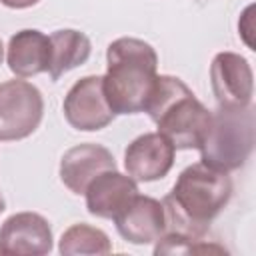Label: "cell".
Listing matches in <instances>:
<instances>
[{
    "label": "cell",
    "instance_id": "cell-12",
    "mask_svg": "<svg viewBox=\"0 0 256 256\" xmlns=\"http://www.w3.org/2000/svg\"><path fill=\"white\" fill-rule=\"evenodd\" d=\"M114 222L120 236L130 244H150L166 232L162 204L142 194H138L130 202V206L114 218Z\"/></svg>",
    "mask_w": 256,
    "mask_h": 256
},
{
    "label": "cell",
    "instance_id": "cell-18",
    "mask_svg": "<svg viewBox=\"0 0 256 256\" xmlns=\"http://www.w3.org/2000/svg\"><path fill=\"white\" fill-rule=\"evenodd\" d=\"M2 58H4V46H2V40H0V64H2Z\"/></svg>",
    "mask_w": 256,
    "mask_h": 256
},
{
    "label": "cell",
    "instance_id": "cell-3",
    "mask_svg": "<svg viewBox=\"0 0 256 256\" xmlns=\"http://www.w3.org/2000/svg\"><path fill=\"white\" fill-rule=\"evenodd\" d=\"M142 112H148L158 132L180 150L200 148L212 118V112L180 78L166 74L156 76Z\"/></svg>",
    "mask_w": 256,
    "mask_h": 256
},
{
    "label": "cell",
    "instance_id": "cell-4",
    "mask_svg": "<svg viewBox=\"0 0 256 256\" xmlns=\"http://www.w3.org/2000/svg\"><path fill=\"white\" fill-rule=\"evenodd\" d=\"M256 140V116L252 106H218L212 112L206 136L200 144L202 162L218 172H232L246 164Z\"/></svg>",
    "mask_w": 256,
    "mask_h": 256
},
{
    "label": "cell",
    "instance_id": "cell-11",
    "mask_svg": "<svg viewBox=\"0 0 256 256\" xmlns=\"http://www.w3.org/2000/svg\"><path fill=\"white\" fill-rule=\"evenodd\" d=\"M116 160L112 152L100 144H78L70 148L60 160V180L74 194H84L86 186L104 170H114Z\"/></svg>",
    "mask_w": 256,
    "mask_h": 256
},
{
    "label": "cell",
    "instance_id": "cell-15",
    "mask_svg": "<svg viewBox=\"0 0 256 256\" xmlns=\"http://www.w3.org/2000/svg\"><path fill=\"white\" fill-rule=\"evenodd\" d=\"M112 244L110 238L90 224H74L70 226L60 238V254L64 256H78V254H110Z\"/></svg>",
    "mask_w": 256,
    "mask_h": 256
},
{
    "label": "cell",
    "instance_id": "cell-14",
    "mask_svg": "<svg viewBox=\"0 0 256 256\" xmlns=\"http://www.w3.org/2000/svg\"><path fill=\"white\" fill-rule=\"evenodd\" d=\"M90 40L78 30H56L50 34V78L58 80L68 70L82 66L90 56Z\"/></svg>",
    "mask_w": 256,
    "mask_h": 256
},
{
    "label": "cell",
    "instance_id": "cell-16",
    "mask_svg": "<svg viewBox=\"0 0 256 256\" xmlns=\"http://www.w3.org/2000/svg\"><path fill=\"white\" fill-rule=\"evenodd\" d=\"M0 2L8 8H28V6H34L38 0H0Z\"/></svg>",
    "mask_w": 256,
    "mask_h": 256
},
{
    "label": "cell",
    "instance_id": "cell-8",
    "mask_svg": "<svg viewBox=\"0 0 256 256\" xmlns=\"http://www.w3.org/2000/svg\"><path fill=\"white\" fill-rule=\"evenodd\" d=\"M176 148L160 132H148L132 140L124 152V166L132 180L154 182L164 178L174 164Z\"/></svg>",
    "mask_w": 256,
    "mask_h": 256
},
{
    "label": "cell",
    "instance_id": "cell-2",
    "mask_svg": "<svg viewBox=\"0 0 256 256\" xmlns=\"http://www.w3.org/2000/svg\"><path fill=\"white\" fill-rule=\"evenodd\" d=\"M158 56L140 38H118L106 50V76L102 90L114 114H138L144 110L156 80Z\"/></svg>",
    "mask_w": 256,
    "mask_h": 256
},
{
    "label": "cell",
    "instance_id": "cell-7",
    "mask_svg": "<svg viewBox=\"0 0 256 256\" xmlns=\"http://www.w3.org/2000/svg\"><path fill=\"white\" fill-rule=\"evenodd\" d=\"M212 92L218 106L244 108L250 106L254 94V76L246 58L234 52H220L210 66Z\"/></svg>",
    "mask_w": 256,
    "mask_h": 256
},
{
    "label": "cell",
    "instance_id": "cell-1",
    "mask_svg": "<svg viewBox=\"0 0 256 256\" xmlns=\"http://www.w3.org/2000/svg\"><path fill=\"white\" fill-rule=\"evenodd\" d=\"M230 196L232 180L228 172H218L204 162L184 168L162 200L166 232L186 240H202Z\"/></svg>",
    "mask_w": 256,
    "mask_h": 256
},
{
    "label": "cell",
    "instance_id": "cell-6",
    "mask_svg": "<svg viewBox=\"0 0 256 256\" xmlns=\"http://www.w3.org/2000/svg\"><path fill=\"white\" fill-rule=\"evenodd\" d=\"M64 116L68 124L82 132L106 128L116 116L106 102L102 90V76L80 78L64 98Z\"/></svg>",
    "mask_w": 256,
    "mask_h": 256
},
{
    "label": "cell",
    "instance_id": "cell-13",
    "mask_svg": "<svg viewBox=\"0 0 256 256\" xmlns=\"http://www.w3.org/2000/svg\"><path fill=\"white\" fill-rule=\"evenodd\" d=\"M8 68L20 76L30 78L48 72L50 66V36L40 30H20L8 42Z\"/></svg>",
    "mask_w": 256,
    "mask_h": 256
},
{
    "label": "cell",
    "instance_id": "cell-5",
    "mask_svg": "<svg viewBox=\"0 0 256 256\" xmlns=\"http://www.w3.org/2000/svg\"><path fill=\"white\" fill-rule=\"evenodd\" d=\"M44 100L40 90L26 80L0 84V140H22L42 122Z\"/></svg>",
    "mask_w": 256,
    "mask_h": 256
},
{
    "label": "cell",
    "instance_id": "cell-17",
    "mask_svg": "<svg viewBox=\"0 0 256 256\" xmlns=\"http://www.w3.org/2000/svg\"><path fill=\"white\" fill-rule=\"evenodd\" d=\"M4 206H6V204H4V196H2V192H0V214L4 212Z\"/></svg>",
    "mask_w": 256,
    "mask_h": 256
},
{
    "label": "cell",
    "instance_id": "cell-9",
    "mask_svg": "<svg viewBox=\"0 0 256 256\" xmlns=\"http://www.w3.org/2000/svg\"><path fill=\"white\" fill-rule=\"evenodd\" d=\"M52 250V228L36 212L12 214L0 228V254L42 256Z\"/></svg>",
    "mask_w": 256,
    "mask_h": 256
},
{
    "label": "cell",
    "instance_id": "cell-10",
    "mask_svg": "<svg viewBox=\"0 0 256 256\" xmlns=\"http://www.w3.org/2000/svg\"><path fill=\"white\" fill-rule=\"evenodd\" d=\"M84 194H86V208L92 216L114 220L138 196V186L136 180H132L128 174H120L114 168L100 172L86 186Z\"/></svg>",
    "mask_w": 256,
    "mask_h": 256
}]
</instances>
